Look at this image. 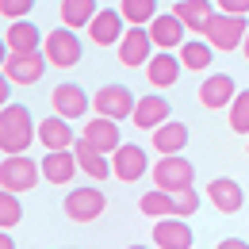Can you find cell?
<instances>
[{"label": "cell", "mask_w": 249, "mask_h": 249, "mask_svg": "<svg viewBox=\"0 0 249 249\" xmlns=\"http://www.w3.org/2000/svg\"><path fill=\"white\" fill-rule=\"evenodd\" d=\"M38 138V126L31 119L27 104H4L0 107V150L4 154H27Z\"/></svg>", "instance_id": "6da1fadb"}, {"label": "cell", "mask_w": 249, "mask_h": 249, "mask_svg": "<svg viewBox=\"0 0 249 249\" xmlns=\"http://www.w3.org/2000/svg\"><path fill=\"white\" fill-rule=\"evenodd\" d=\"M150 180H154V188L177 196L184 188H196V169L184 154H161V161L150 169Z\"/></svg>", "instance_id": "7a4b0ae2"}, {"label": "cell", "mask_w": 249, "mask_h": 249, "mask_svg": "<svg viewBox=\"0 0 249 249\" xmlns=\"http://www.w3.org/2000/svg\"><path fill=\"white\" fill-rule=\"evenodd\" d=\"M249 31V19L246 16H226V12H215L211 19H207V27H203V38L222 50V54H230V50H242V38Z\"/></svg>", "instance_id": "3957f363"}, {"label": "cell", "mask_w": 249, "mask_h": 249, "mask_svg": "<svg viewBox=\"0 0 249 249\" xmlns=\"http://www.w3.org/2000/svg\"><path fill=\"white\" fill-rule=\"evenodd\" d=\"M38 177H42V165L27 154H4L0 161V188H8V192H31L38 184Z\"/></svg>", "instance_id": "277c9868"}, {"label": "cell", "mask_w": 249, "mask_h": 249, "mask_svg": "<svg viewBox=\"0 0 249 249\" xmlns=\"http://www.w3.org/2000/svg\"><path fill=\"white\" fill-rule=\"evenodd\" d=\"M42 54H46V62L54 65V69H73V65L81 62V38H77V31L73 27H54V31H46V38H42Z\"/></svg>", "instance_id": "5b68a950"}, {"label": "cell", "mask_w": 249, "mask_h": 249, "mask_svg": "<svg viewBox=\"0 0 249 249\" xmlns=\"http://www.w3.org/2000/svg\"><path fill=\"white\" fill-rule=\"evenodd\" d=\"M62 207H65V218H69V222H96V218L107 211V196L92 184H81V188H73V192L65 196Z\"/></svg>", "instance_id": "8992f818"}, {"label": "cell", "mask_w": 249, "mask_h": 249, "mask_svg": "<svg viewBox=\"0 0 249 249\" xmlns=\"http://www.w3.org/2000/svg\"><path fill=\"white\" fill-rule=\"evenodd\" d=\"M134 104H138V100L130 96L126 85H104V89L92 96V111H96V115L115 119V123H123V119L134 115Z\"/></svg>", "instance_id": "52a82bcc"}, {"label": "cell", "mask_w": 249, "mask_h": 249, "mask_svg": "<svg viewBox=\"0 0 249 249\" xmlns=\"http://www.w3.org/2000/svg\"><path fill=\"white\" fill-rule=\"evenodd\" d=\"M150 173V157L142 146H134V142H123L115 154H111V177L115 180H123V184H134V180H142Z\"/></svg>", "instance_id": "ba28073f"}, {"label": "cell", "mask_w": 249, "mask_h": 249, "mask_svg": "<svg viewBox=\"0 0 249 249\" xmlns=\"http://www.w3.org/2000/svg\"><path fill=\"white\" fill-rule=\"evenodd\" d=\"M46 69H50V62H46V54H38V50H31V54H8V62H4V77H8L12 85L31 89V85L42 81Z\"/></svg>", "instance_id": "9c48e42d"}, {"label": "cell", "mask_w": 249, "mask_h": 249, "mask_svg": "<svg viewBox=\"0 0 249 249\" xmlns=\"http://www.w3.org/2000/svg\"><path fill=\"white\" fill-rule=\"evenodd\" d=\"M50 104H54V115H62V119H85L92 111V96L73 81H62L50 92Z\"/></svg>", "instance_id": "30bf717a"}, {"label": "cell", "mask_w": 249, "mask_h": 249, "mask_svg": "<svg viewBox=\"0 0 249 249\" xmlns=\"http://www.w3.org/2000/svg\"><path fill=\"white\" fill-rule=\"evenodd\" d=\"M154 38H150V27H126L123 38H119V65L126 69H138L154 58Z\"/></svg>", "instance_id": "8fae6325"}, {"label": "cell", "mask_w": 249, "mask_h": 249, "mask_svg": "<svg viewBox=\"0 0 249 249\" xmlns=\"http://www.w3.org/2000/svg\"><path fill=\"white\" fill-rule=\"evenodd\" d=\"M154 246L157 249H196V234L188 226V218L165 215L154 222Z\"/></svg>", "instance_id": "7c38bea8"}, {"label": "cell", "mask_w": 249, "mask_h": 249, "mask_svg": "<svg viewBox=\"0 0 249 249\" xmlns=\"http://www.w3.org/2000/svg\"><path fill=\"white\" fill-rule=\"evenodd\" d=\"M85 31H89V38L96 46H119V38L126 31V19L119 16V8H100Z\"/></svg>", "instance_id": "4fadbf2b"}, {"label": "cell", "mask_w": 249, "mask_h": 249, "mask_svg": "<svg viewBox=\"0 0 249 249\" xmlns=\"http://www.w3.org/2000/svg\"><path fill=\"white\" fill-rule=\"evenodd\" d=\"M199 107H207V111H222V107H230V100L238 96V85H234V77L230 73H211L203 85H199Z\"/></svg>", "instance_id": "5bb4252c"}, {"label": "cell", "mask_w": 249, "mask_h": 249, "mask_svg": "<svg viewBox=\"0 0 249 249\" xmlns=\"http://www.w3.org/2000/svg\"><path fill=\"white\" fill-rule=\"evenodd\" d=\"M184 35H188V27L173 12H157L154 19H150V38H154L157 50H180L184 46Z\"/></svg>", "instance_id": "9a60e30c"}, {"label": "cell", "mask_w": 249, "mask_h": 249, "mask_svg": "<svg viewBox=\"0 0 249 249\" xmlns=\"http://www.w3.org/2000/svg\"><path fill=\"white\" fill-rule=\"evenodd\" d=\"M81 173V165H77V154L73 150H46L42 157V180L46 184H69L73 177Z\"/></svg>", "instance_id": "2e32d148"}, {"label": "cell", "mask_w": 249, "mask_h": 249, "mask_svg": "<svg viewBox=\"0 0 249 249\" xmlns=\"http://www.w3.org/2000/svg\"><path fill=\"white\" fill-rule=\"evenodd\" d=\"M180 54H173V50H157L154 58L146 62V77H150V85L154 89H173L177 81H180Z\"/></svg>", "instance_id": "e0dca14e"}, {"label": "cell", "mask_w": 249, "mask_h": 249, "mask_svg": "<svg viewBox=\"0 0 249 249\" xmlns=\"http://www.w3.org/2000/svg\"><path fill=\"white\" fill-rule=\"evenodd\" d=\"M81 138H89L100 154H115V150L123 146V138H119V123H115V119H107V115L89 119L85 130H81Z\"/></svg>", "instance_id": "ac0fdd59"}, {"label": "cell", "mask_w": 249, "mask_h": 249, "mask_svg": "<svg viewBox=\"0 0 249 249\" xmlns=\"http://www.w3.org/2000/svg\"><path fill=\"white\" fill-rule=\"evenodd\" d=\"M207 199L215 203V211H222V215H238V211H242V203H246V192H242L238 180L218 177V180L207 184Z\"/></svg>", "instance_id": "d6986e66"}, {"label": "cell", "mask_w": 249, "mask_h": 249, "mask_svg": "<svg viewBox=\"0 0 249 249\" xmlns=\"http://www.w3.org/2000/svg\"><path fill=\"white\" fill-rule=\"evenodd\" d=\"M169 115H173L169 100H165V96H157V92H150V96H142V100L134 104V115H130V119H134L138 130H157Z\"/></svg>", "instance_id": "ffe728a7"}, {"label": "cell", "mask_w": 249, "mask_h": 249, "mask_svg": "<svg viewBox=\"0 0 249 249\" xmlns=\"http://www.w3.org/2000/svg\"><path fill=\"white\" fill-rule=\"evenodd\" d=\"M73 154H77V165H81V173H85L89 180H107V177H111L107 154H100L89 138H77V142H73Z\"/></svg>", "instance_id": "44dd1931"}, {"label": "cell", "mask_w": 249, "mask_h": 249, "mask_svg": "<svg viewBox=\"0 0 249 249\" xmlns=\"http://www.w3.org/2000/svg\"><path fill=\"white\" fill-rule=\"evenodd\" d=\"M4 42H8L12 54H31V50L42 46V31L31 19H12V27L4 31Z\"/></svg>", "instance_id": "7402d4cb"}, {"label": "cell", "mask_w": 249, "mask_h": 249, "mask_svg": "<svg viewBox=\"0 0 249 249\" xmlns=\"http://www.w3.org/2000/svg\"><path fill=\"white\" fill-rule=\"evenodd\" d=\"M38 142H42V150H73V126L69 119L62 115H54V119H42L38 123Z\"/></svg>", "instance_id": "603a6c76"}, {"label": "cell", "mask_w": 249, "mask_h": 249, "mask_svg": "<svg viewBox=\"0 0 249 249\" xmlns=\"http://www.w3.org/2000/svg\"><path fill=\"white\" fill-rule=\"evenodd\" d=\"M173 16L184 23L188 31L203 35V27H207V19L215 16V4L211 0H177V8H173Z\"/></svg>", "instance_id": "cb8c5ba5"}, {"label": "cell", "mask_w": 249, "mask_h": 249, "mask_svg": "<svg viewBox=\"0 0 249 249\" xmlns=\"http://www.w3.org/2000/svg\"><path fill=\"white\" fill-rule=\"evenodd\" d=\"M180 54V65L184 69H192V73H203V69H211V62H215V46L203 38H184V46L177 50Z\"/></svg>", "instance_id": "d4e9b609"}, {"label": "cell", "mask_w": 249, "mask_h": 249, "mask_svg": "<svg viewBox=\"0 0 249 249\" xmlns=\"http://www.w3.org/2000/svg\"><path fill=\"white\" fill-rule=\"evenodd\" d=\"M188 146V126L177 123V119H165V123L154 130V150L157 154H180Z\"/></svg>", "instance_id": "484cf974"}, {"label": "cell", "mask_w": 249, "mask_h": 249, "mask_svg": "<svg viewBox=\"0 0 249 249\" xmlns=\"http://www.w3.org/2000/svg\"><path fill=\"white\" fill-rule=\"evenodd\" d=\"M96 12H100L96 0H62V4H58L62 23H65V27H73V31H77V27H89Z\"/></svg>", "instance_id": "4316f807"}, {"label": "cell", "mask_w": 249, "mask_h": 249, "mask_svg": "<svg viewBox=\"0 0 249 249\" xmlns=\"http://www.w3.org/2000/svg\"><path fill=\"white\" fill-rule=\"evenodd\" d=\"M138 211L150 218H165V215H177V196L173 192H161V188H154V192H146L142 199H138Z\"/></svg>", "instance_id": "83f0119b"}, {"label": "cell", "mask_w": 249, "mask_h": 249, "mask_svg": "<svg viewBox=\"0 0 249 249\" xmlns=\"http://www.w3.org/2000/svg\"><path fill=\"white\" fill-rule=\"evenodd\" d=\"M119 16L126 19V27H150V19L157 16V0H119Z\"/></svg>", "instance_id": "f1b7e54d"}, {"label": "cell", "mask_w": 249, "mask_h": 249, "mask_svg": "<svg viewBox=\"0 0 249 249\" xmlns=\"http://www.w3.org/2000/svg\"><path fill=\"white\" fill-rule=\"evenodd\" d=\"M226 123H230L234 134H246V138H249V89H242V92L230 100V107H226Z\"/></svg>", "instance_id": "f546056e"}, {"label": "cell", "mask_w": 249, "mask_h": 249, "mask_svg": "<svg viewBox=\"0 0 249 249\" xmlns=\"http://www.w3.org/2000/svg\"><path fill=\"white\" fill-rule=\"evenodd\" d=\"M23 222V207H19V196L0 188V230H12Z\"/></svg>", "instance_id": "4dcf8cb0"}, {"label": "cell", "mask_w": 249, "mask_h": 249, "mask_svg": "<svg viewBox=\"0 0 249 249\" xmlns=\"http://www.w3.org/2000/svg\"><path fill=\"white\" fill-rule=\"evenodd\" d=\"M35 8V0H0V16L12 23V19H27Z\"/></svg>", "instance_id": "1f68e13d"}, {"label": "cell", "mask_w": 249, "mask_h": 249, "mask_svg": "<svg viewBox=\"0 0 249 249\" xmlns=\"http://www.w3.org/2000/svg\"><path fill=\"white\" fill-rule=\"evenodd\" d=\"M199 203H203V199H199V192H196V188L177 192V215H180V218H192L196 211H199Z\"/></svg>", "instance_id": "d6a6232c"}, {"label": "cell", "mask_w": 249, "mask_h": 249, "mask_svg": "<svg viewBox=\"0 0 249 249\" xmlns=\"http://www.w3.org/2000/svg\"><path fill=\"white\" fill-rule=\"evenodd\" d=\"M215 8L226 16H249V0H215Z\"/></svg>", "instance_id": "836d02e7"}, {"label": "cell", "mask_w": 249, "mask_h": 249, "mask_svg": "<svg viewBox=\"0 0 249 249\" xmlns=\"http://www.w3.org/2000/svg\"><path fill=\"white\" fill-rule=\"evenodd\" d=\"M8 96H12V81L4 77V69H0V107L8 104Z\"/></svg>", "instance_id": "e575fe53"}, {"label": "cell", "mask_w": 249, "mask_h": 249, "mask_svg": "<svg viewBox=\"0 0 249 249\" xmlns=\"http://www.w3.org/2000/svg\"><path fill=\"white\" fill-rule=\"evenodd\" d=\"M215 249H249V242H242V238H222Z\"/></svg>", "instance_id": "d590c367"}, {"label": "cell", "mask_w": 249, "mask_h": 249, "mask_svg": "<svg viewBox=\"0 0 249 249\" xmlns=\"http://www.w3.org/2000/svg\"><path fill=\"white\" fill-rule=\"evenodd\" d=\"M0 249H16V242H12V234H8V230H0Z\"/></svg>", "instance_id": "8d00e7d4"}, {"label": "cell", "mask_w": 249, "mask_h": 249, "mask_svg": "<svg viewBox=\"0 0 249 249\" xmlns=\"http://www.w3.org/2000/svg\"><path fill=\"white\" fill-rule=\"evenodd\" d=\"M8 54H12V50H8V42H4V35H0V69H4V62H8Z\"/></svg>", "instance_id": "74e56055"}, {"label": "cell", "mask_w": 249, "mask_h": 249, "mask_svg": "<svg viewBox=\"0 0 249 249\" xmlns=\"http://www.w3.org/2000/svg\"><path fill=\"white\" fill-rule=\"evenodd\" d=\"M242 58L249 62V31H246V38H242Z\"/></svg>", "instance_id": "f35d334b"}, {"label": "cell", "mask_w": 249, "mask_h": 249, "mask_svg": "<svg viewBox=\"0 0 249 249\" xmlns=\"http://www.w3.org/2000/svg\"><path fill=\"white\" fill-rule=\"evenodd\" d=\"M126 249H150V246H126Z\"/></svg>", "instance_id": "ab89813d"}, {"label": "cell", "mask_w": 249, "mask_h": 249, "mask_svg": "<svg viewBox=\"0 0 249 249\" xmlns=\"http://www.w3.org/2000/svg\"><path fill=\"white\" fill-rule=\"evenodd\" d=\"M246 154H249V142H246Z\"/></svg>", "instance_id": "60d3db41"}]
</instances>
